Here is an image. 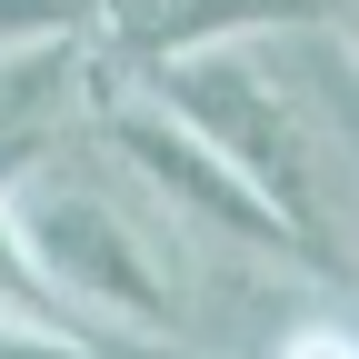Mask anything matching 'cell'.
<instances>
[{"instance_id": "cell-1", "label": "cell", "mask_w": 359, "mask_h": 359, "mask_svg": "<svg viewBox=\"0 0 359 359\" xmlns=\"http://www.w3.org/2000/svg\"><path fill=\"white\" fill-rule=\"evenodd\" d=\"M0 200H11L40 280L80 320L90 349L120 339V330L130 339H180L190 330V240L140 200V180L90 140V130L60 160H40L30 180H11Z\"/></svg>"}, {"instance_id": "cell-2", "label": "cell", "mask_w": 359, "mask_h": 359, "mask_svg": "<svg viewBox=\"0 0 359 359\" xmlns=\"http://www.w3.org/2000/svg\"><path fill=\"white\" fill-rule=\"evenodd\" d=\"M90 140H100L130 180H140V200H150V210H160L190 250H200V240H219V250H250V259H290V269H309V259H299V240L280 230V210H269L250 180L200 140V130H180V120L150 100V90H110L100 120H90Z\"/></svg>"}, {"instance_id": "cell-3", "label": "cell", "mask_w": 359, "mask_h": 359, "mask_svg": "<svg viewBox=\"0 0 359 359\" xmlns=\"http://www.w3.org/2000/svg\"><path fill=\"white\" fill-rule=\"evenodd\" d=\"M110 80L90 60L80 30H40V40H0V190L30 180L40 160H60L90 120H100Z\"/></svg>"}, {"instance_id": "cell-4", "label": "cell", "mask_w": 359, "mask_h": 359, "mask_svg": "<svg viewBox=\"0 0 359 359\" xmlns=\"http://www.w3.org/2000/svg\"><path fill=\"white\" fill-rule=\"evenodd\" d=\"M330 20V0H70V30L90 40V60H180L210 40H259V30H309Z\"/></svg>"}, {"instance_id": "cell-5", "label": "cell", "mask_w": 359, "mask_h": 359, "mask_svg": "<svg viewBox=\"0 0 359 359\" xmlns=\"http://www.w3.org/2000/svg\"><path fill=\"white\" fill-rule=\"evenodd\" d=\"M0 330H30V339H70V349H90L80 320L50 299V280H40V259H30V240H20L11 200H0ZM90 359H100V349H90Z\"/></svg>"}, {"instance_id": "cell-6", "label": "cell", "mask_w": 359, "mask_h": 359, "mask_svg": "<svg viewBox=\"0 0 359 359\" xmlns=\"http://www.w3.org/2000/svg\"><path fill=\"white\" fill-rule=\"evenodd\" d=\"M269 359H359V330H339V320H299Z\"/></svg>"}]
</instances>
